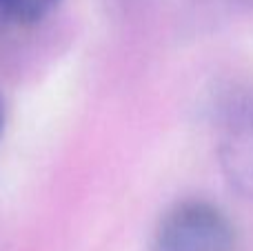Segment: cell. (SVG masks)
<instances>
[{"label":"cell","mask_w":253,"mask_h":251,"mask_svg":"<svg viewBox=\"0 0 253 251\" xmlns=\"http://www.w3.org/2000/svg\"><path fill=\"white\" fill-rule=\"evenodd\" d=\"M238 229L233 220L202 198L175 203L160 216L151 251H236Z\"/></svg>","instance_id":"obj_1"},{"label":"cell","mask_w":253,"mask_h":251,"mask_svg":"<svg viewBox=\"0 0 253 251\" xmlns=\"http://www.w3.org/2000/svg\"><path fill=\"white\" fill-rule=\"evenodd\" d=\"M218 160L227 182L253 200V100L231 96L220 109Z\"/></svg>","instance_id":"obj_2"},{"label":"cell","mask_w":253,"mask_h":251,"mask_svg":"<svg viewBox=\"0 0 253 251\" xmlns=\"http://www.w3.org/2000/svg\"><path fill=\"white\" fill-rule=\"evenodd\" d=\"M2 129H4V107L2 100H0V136H2Z\"/></svg>","instance_id":"obj_4"},{"label":"cell","mask_w":253,"mask_h":251,"mask_svg":"<svg viewBox=\"0 0 253 251\" xmlns=\"http://www.w3.org/2000/svg\"><path fill=\"white\" fill-rule=\"evenodd\" d=\"M62 0H0V20L18 27H31L51 16Z\"/></svg>","instance_id":"obj_3"}]
</instances>
